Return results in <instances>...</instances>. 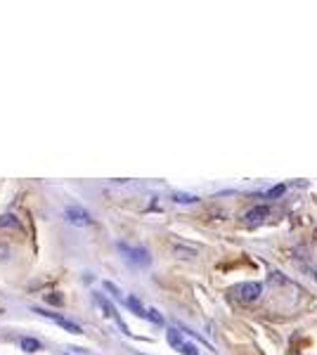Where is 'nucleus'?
Masks as SVG:
<instances>
[{
    "label": "nucleus",
    "instance_id": "obj_10",
    "mask_svg": "<svg viewBox=\"0 0 317 355\" xmlns=\"http://www.w3.org/2000/svg\"><path fill=\"white\" fill-rule=\"evenodd\" d=\"M166 337H168V344H171L173 348H178V351H180V346H182V344H185V341H182V337H180V332H178V329H168V332H166Z\"/></svg>",
    "mask_w": 317,
    "mask_h": 355
},
{
    "label": "nucleus",
    "instance_id": "obj_18",
    "mask_svg": "<svg viewBox=\"0 0 317 355\" xmlns=\"http://www.w3.org/2000/svg\"><path fill=\"white\" fill-rule=\"evenodd\" d=\"M284 190H287L284 185H277V187H272V190L268 192V197H280V194H284Z\"/></svg>",
    "mask_w": 317,
    "mask_h": 355
},
{
    "label": "nucleus",
    "instance_id": "obj_17",
    "mask_svg": "<svg viewBox=\"0 0 317 355\" xmlns=\"http://www.w3.org/2000/svg\"><path fill=\"white\" fill-rule=\"evenodd\" d=\"M270 282L272 284H284V282H287V277H284L282 273H272L270 275Z\"/></svg>",
    "mask_w": 317,
    "mask_h": 355
},
{
    "label": "nucleus",
    "instance_id": "obj_2",
    "mask_svg": "<svg viewBox=\"0 0 317 355\" xmlns=\"http://www.w3.org/2000/svg\"><path fill=\"white\" fill-rule=\"evenodd\" d=\"M261 294H263V284L261 282H244V284H239V287H235V296L239 301H246V303L258 301Z\"/></svg>",
    "mask_w": 317,
    "mask_h": 355
},
{
    "label": "nucleus",
    "instance_id": "obj_16",
    "mask_svg": "<svg viewBox=\"0 0 317 355\" xmlns=\"http://www.w3.org/2000/svg\"><path fill=\"white\" fill-rule=\"evenodd\" d=\"M102 287H104L107 292H111V296H114V299H118V301H121V292H118V289H116V287H114L111 282H102Z\"/></svg>",
    "mask_w": 317,
    "mask_h": 355
},
{
    "label": "nucleus",
    "instance_id": "obj_11",
    "mask_svg": "<svg viewBox=\"0 0 317 355\" xmlns=\"http://www.w3.org/2000/svg\"><path fill=\"white\" fill-rule=\"evenodd\" d=\"M175 201L178 204H194V201H199V197H194V194H175Z\"/></svg>",
    "mask_w": 317,
    "mask_h": 355
},
{
    "label": "nucleus",
    "instance_id": "obj_15",
    "mask_svg": "<svg viewBox=\"0 0 317 355\" xmlns=\"http://www.w3.org/2000/svg\"><path fill=\"white\" fill-rule=\"evenodd\" d=\"M9 256H12V249H9V244H0V263H2V261H7Z\"/></svg>",
    "mask_w": 317,
    "mask_h": 355
},
{
    "label": "nucleus",
    "instance_id": "obj_6",
    "mask_svg": "<svg viewBox=\"0 0 317 355\" xmlns=\"http://www.w3.org/2000/svg\"><path fill=\"white\" fill-rule=\"evenodd\" d=\"M126 306L133 310V313H135L137 318H147V310L142 308V303H140L135 296H128V299H126Z\"/></svg>",
    "mask_w": 317,
    "mask_h": 355
},
{
    "label": "nucleus",
    "instance_id": "obj_9",
    "mask_svg": "<svg viewBox=\"0 0 317 355\" xmlns=\"http://www.w3.org/2000/svg\"><path fill=\"white\" fill-rule=\"evenodd\" d=\"M54 325H59L62 329L71 332V334H81V327H78L76 322H71V320H66V318H57V320H54Z\"/></svg>",
    "mask_w": 317,
    "mask_h": 355
},
{
    "label": "nucleus",
    "instance_id": "obj_12",
    "mask_svg": "<svg viewBox=\"0 0 317 355\" xmlns=\"http://www.w3.org/2000/svg\"><path fill=\"white\" fill-rule=\"evenodd\" d=\"M147 320H152L154 325H163V318L159 315V310H154V308H149V310H147Z\"/></svg>",
    "mask_w": 317,
    "mask_h": 355
},
{
    "label": "nucleus",
    "instance_id": "obj_13",
    "mask_svg": "<svg viewBox=\"0 0 317 355\" xmlns=\"http://www.w3.org/2000/svg\"><path fill=\"white\" fill-rule=\"evenodd\" d=\"M180 353L182 355H201L199 351H197V346H192V344H187V341L180 346Z\"/></svg>",
    "mask_w": 317,
    "mask_h": 355
},
{
    "label": "nucleus",
    "instance_id": "obj_3",
    "mask_svg": "<svg viewBox=\"0 0 317 355\" xmlns=\"http://www.w3.org/2000/svg\"><path fill=\"white\" fill-rule=\"evenodd\" d=\"M64 218L69 220L71 225H78V228H85V225H90L92 218L88 211H81V209H66L64 211Z\"/></svg>",
    "mask_w": 317,
    "mask_h": 355
},
{
    "label": "nucleus",
    "instance_id": "obj_1",
    "mask_svg": "<svg viewBox=\"0 0 317 355\" xmlns=\"http://www.w3.org/2000/svg\"><path fill=\"white\" fill-rule=\"evenodd\" d=\"M118 251L126 256L133 265L147 268V265L152 263V256H149V251H147L145 246H130V244H126V242H118Z\"/></svg>",
    "mask_w": 317,
    "mask_h": 355
},
{
    "label": "nucleus",
    "instance_id": "obj_7",
    "mask_svg": "<svg viewBox=\"0 0 317 355\" xmlns=\"http://www.w3.org/2000/svg\"><path fill=\"white\" fill-rule=\"evenodd\" d=\"M21 351L24 353H38L40 351V341H36V339H31V337H24L21 339Z\"/></svg>",
    "mask_w": 317,
    "mask_h": 355
},
{
    "label": "nucleus",
    "instance_id": "obj_8",
    "mask_svg": "<svg viewBox=\"0 0 317 355\" xmlns=\"http://www.w3.org/2000/svg\"><path fill=\"white\" fill-rule=\"evenodd\" d=\"M0 228H12V230H21V223H19L12 213H5L0 216Z\"/></svg>",
    "mask_w": 317,
    "mask_h": 355
},
{
    "label": "nucleus",
    "instance_id": "obj_4",
    "mask_svg": "<svg viewBox=\"0 0 317 355\" xmlns=\"http://www.w3.org/2000/svg\"><path fill=\"white\" fill-rule=\"evenodd\" d=\"M268 213H270V209H268V206H254V209L251 211H246V223H251V225H254V223H261V220H265L268 218Z\"/></svg>",
    "mask_w": 317,
    "mask_h": 355
},
{
    "label": "nucleus",
    "instance_id": "obj_14",
    "mask_svg": "<svg viewBox=\"0 0 317 355\" xmlns=\"http://www.w3.org/2000/svg\"><path fill=\"white\" fill-rule=\"evenodd\" d=\"M45 301H47V303H52V306H62V303H64V296H59V294L54 292V294H47Z\"/></svg>",
    "mask_w": 317,
    "mask_h": 355
},
{
    "label": "nucleus",
    "instance_id": "obj_19",
    "mask_svg": "<svg viewBox=\"0 0 317 355\" xmlns=\"http://www.w3.org/2000/svg\"><path fill=\"white\" fill-rule=\"evenodd\" d=\"M315 280H317V270H315Z\"/></svg>",
    "mask_w": 317,
    "mask_h": 355
},
{
    "label": "nucleus",
    "instance_id": "obj_5",
    "mask_svg": "<svg viewBox=\"0 0 317 355\" xmlns=\"http://www.w3.org/2000/svg\"><path fill=\"white\" fill-rule=\"evenodd\" d=\"M173 254H175V258H185V261H192L194 256L199 254V249H194V246H187V244H175V246H173Z\"/></svg>",
    "mask_w": 317,
    "mask_h": 355
}]
</instances>
